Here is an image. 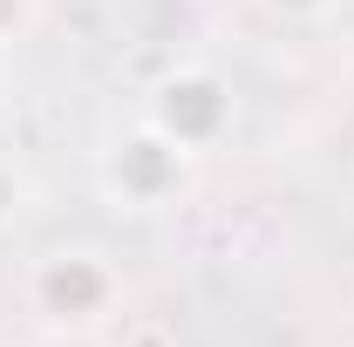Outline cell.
I'll return each instance as SVG.
<instances>
[{"label":"cell","instance_id":"8992f818","mask_svg":"<svg viewBox=\"0 0 354 347\" xmlns=\"http://www.w3.org/2000/svg\"><path fill=\"white\" fill-rule=\"evenodd\" d=\"M259 7L272 14V21H327L341 0H259Z\"/></svg>","mask_w":354,"mask_h":347},{"label":"cell","instance_id":"6da1fadb","mask_svg":"<svg viewBox=\"0 0 354 347\" xmlns=\"http://www.w3.org/2000/svg\"><path fill=\"white\" fill-rule=\"evenodd\" d=\"M21 300L55 334H95V327H109L123 313L130 279L102 245H48L21 272Z\"/></svg>","mask_w":354,"mask_h":347},{"label":"cell","instance_id":"3957f363","mask_svg":"<svg viewBox=\"0 0 354 347\" xmlns=\"http://www.w3.org/2000/svg\"><path fill=\"white\" fill-rule=\"evenodd\" d=\"M191 177H198V157H184L171 136H157L143 116H136L130 130H116L102 143V157H95V191L116 212H136V218L184 205Z\"/></svg>","mask_w":354,"mask_h":347},{"label":"cell","instance_id":"7a4b0ae2","mask_svg":"<svg viewBox=\"0 0 354 347\" xmlns=\"http://www.w3.org/2000/svg\"><path fill=\"white\" fill-rule=\"evenodd\" d=\"M143 123L157 136H171L184 157L205 164L239 130V95H232V82L212 62H177V68H164L157 82L143 88Z\"/></svg>","mask_w":354,"mask_h":347},{"label":"cell","instance_id":"277c9868","mask_svg":"<svg viewBox=\"0 0 354 347\" xmlns=\"http://www.w3.org/2000/svg\"><path fill=\"white\" fill-rule=\"evenodd\" d=\"M28 205H35V177H28L21 157H7V150H0V238L28 218Z\"/></svg>","mask_w":354,"mask_h":347},{"label":"cell","instance_id":"5b68a950","mask_svg":"<svg viewBox=\"0 0 354 347\" xmlns=\"http://www.w3.org/2000/svg\"><path fill=\"white\" fill-rule=\"evenodd\" d=\"M35 28H41V0H0V55H14Z\"/></svg>","mask_w":354,"mask_h":347},{"label":"cell","instance_id":"52a82bcc","mask_svg":"<svg viewBox=\"0 0 354 347\" xmlns=\"http://www.w3.org/2000/svg\"><path fill=\"white\" fill-rule=\"evenodd\" d=\"M7 75H14V55H0V102H7Z\"/></svg>","mask_w":354,"mask_h":347}]
</instances>
